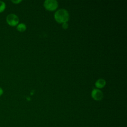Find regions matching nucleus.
<instances>
[{"label": "nucleus", "instance_id": "f257e3e1", "mask_svg": "<svg viewBox=\"0 0 127 127\" xmlns=\"http://www.w3.org/2000/svg\"><path fill=\"white\" fill-rule=\"evenodd\" d=\"M55 20L59 23H63L66 22L69 19V13L64 9H60L57 10L54 15Z\"/></svg>", "mask_w": 127, "mask_h": 127}, {"label": "nucleus", "instance_id": "f03ea898", "mask_svg": "<svg viewBox=\"0 0 127 127\" xmlns=\"http://www.w3.org/2000/svg\"><path fill=\"white\" fill-rule=\"evenodd\" d=\"M6 21L9 26H15L19 23V18L16 14L10 13L7 15Z\"/></svg>", "mask_w": 127, "mask_h": 127}, {"label": "nucleus", "instance_id": "7ed1b4c3", "mask_svg": "<svg viewBox=\"0 0 127 127\" xmlns=\"http://www.w3.org/2000/svg\"><path fill=\"white\" fill-rule=\"evenodd\" d=\"M45 8L48 10H55L58 6V2L55 0H46L44 3Z\"/></svg>", "mask_w": 127, "mask_h": 127}, {"label": "nucleus", "instance_id": "20e7f679", "mask_svg": "<svg viewBox=\"0 0 127 127\" xmlns=\"http://www.w3.org/2000/svg\"><path fill=\"white\" fill-rule=\"evenodd\" d=\"M91 96H92V97L95 100L99 101V100H101L102 99L103 97V94L100 90L98 89H94L92 91Z\"/></svg>", "mask_w": 127, "mask_h": 127}, {"label": "nucleus", "instance_id": "39448f33", "mask_svg": "<svg viewBox=\"0 0 127 127\" xmlns=\"http://www.w3.org/2000/svg\"><path fill=\"white\" fill-rule=\"evenodd\" d=\"M106 84V81L103 78L98 79L95 82V86L98 88H101L105 86Z\"/></svg>", "mask_w": 127, "mask_h": 127}, {"label": "nucleus", "instance_id": "423d86ee", "mask_svg": "<svg viewBox=\"0 0 127 127\" xmlns=\"http://www.w3.org/2000/svg\"><path fill=\"white\" fill-rule=\"evenodd\" d=\"M16 29L19 32H24L26 29V26L24 23H18L16 26Z\"/></svg>", "mask_w": 127, "mask_h": 127}, {"label": "nucleus", "instance_id": "0eeeda50", "mask_svg": "<svg viewBox=\"0 0 127 127\" xmlns=\"http://www.w3.org/2000/svg\"><path fill=\"white\" fill-rule=\"evenodd\" d=\"M6 8L5 3L1 0H0V13H1L4 11Z\"/></svg>", "mask_w": 127, "mask_h": 127}, {"label": "nucleus", "instance_id": "6e6552de", "mask_svg": "<svg viewBox=\"0 0 127 127\" xmlns=\"http://www.w3.org/2000/svg\"><path fill=\"white\" fill-rule=\"evenodd\" d=\"M11 1L14 4H18L19 3L21 2L22 0H11Z\"/></svg>", "mask_w": 127, "mask_h": 127}, {"label": "nucleus", "instance_id": "1a4fd4ad", "mask_svg": "<svg viewBox=\"0 0 127 127\" xmlns=\"http://www.w3.org/2000/svg\"><path fill=\"white\" fill-rule=\"evenodd\" d=\"M62 27L64 29H66L68 27V24L66 23V22L63 23V24H62Z\"/></svg>", "mask_w": 127, "mask_h": 127}, {"label": "nucleus", "instance_id": "9d476101", "mask_svg": "<svg viewBox=\"0 0 127 127\" xmlns=\"http://www.w3.org/2000/svg\"><path fill=\"white\" fill-rule=\"evenodd\" d=\"M3 90L2 89V88L0 87V96H1L3 94Z\"/></svg>", "mask_w": 127, "mask_h": 127}]
</instances>
